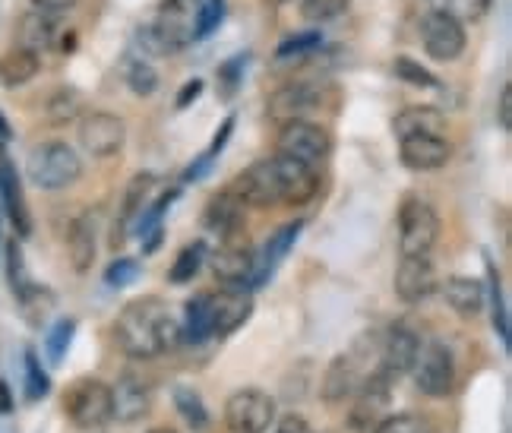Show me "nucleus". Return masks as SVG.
<instances>
[{"instance_id":"f257e3e1","label":"nucleus","mask_w":512,"mask_h":433,"mask_svg":"<svg viewBox=\"0 0 512 433\" xmlns=\"http://www.w3.org/2000/svg\"><path fill=\"white\" fill-rule=\"evenodd\" d=\"M244 206L269 209V206H304L320 190V174L304 162H294L288 155H269L253 162L238 174L231 187Z\"/></svg>"},{"instance_id":"f03ea898","label":"nucleus","mask_w":512,"mask_h":433,"mask_svg":"<svg viewBox=\"0 0 512 433\" xmlns=\"http://www.w3.org/2000/svg\"><path fill=\"white\" fill-rule=\"evenodd\" d=\"M114 339L124 354L136 361L159 358L165 351L181 345V326L171 317V310L162 298H140L130 301L114 320Z\"/></svg>"},{"instance_id":"7ed1b4c3","label":"nucleus","mask_w":512,"mask_h":433,"mask_svg":"<svg viewBox=\"0 0 512 433\" xmlns=\"http://www.w3.org/2000/svg\"><path fill=\"white\" fill-rule=\"evenodd\" d=\"M203 0H162L152 23L140 29V42L149 54L162 57L196 42V16Z\"/></svg>"},{"instance_id":"20e7f679","label":"nucleus","mask_w":512,"mask_h":433,"mask_svg":"<svg viewBox=\"0 0 512 433\" xmlns=\"http://www.w3.org/2000/svg\"><path fill=\"white\" fill-rule=\"evenodd\" d=\"M26 174L38 190H64L83 177V159L70 143L48 140L29 152Z\"/></svg>"},{"instance_id":"39448f33","label":"nucleus","mask_w":512,"mask_h":433,"mask_svg":"<svg viewBox=\"0 0 512 433\" xmlns=\"http://www.w3.org/2000/svg\"><path fill=\"white\" fill-rule=\"evenodd\" d=\"M440 238V215L424 196L408 193L399 206V250L402 257H427Z\"/></svg>"},{"instance_id":"423d86ee","label":"nucleus","mask_w":512,"mask_h":433,"mask_svg":"<svg viewBox=\"0 0 512 433\" xmlns=\"http://www.w3.org/2000/svg\"><path fill=\"white\" fill-rule=\"evenodd\" d=\"M64 411L67 418L80 427V430H98L105 427L114 418V405H111V386L95 380V377H83L76 380L67 396H64Z\"/></svg>"},{"instance_id":"0eeeda50","label":"nucleus","mask_w":512,"mask_h":433,"mask_svg":"<svg viewBox=\"0 0 512 433\" xmlns=\"http://www.w3.org/2000/svg\"><path fill=\"white\" fill-rule=\"evenodd\" d=\"M279 136H275V152L288 155L294 162H304L310 168H317L320 162H326V155L332 152V136L313 121H288L279 124Z\"/></svg>"},{"instance_id":"6e6552de","label":"nucleus","mask_w":512,"mask_h":433,"mask_svg":"<svg viewBox=\"0 0 512 433\" xmlns=\"http://www.w3.org/2000/svg\"><path fill=\"white\" fill-rule=\"evenodd\" d=\"M411 370H415V386L430 399H446L456 389V358H452V351L440 339H430L427 345H421Z\"/></svg>"},{"instance_id":"1a4fd4ad","label":"nucleus","mask_w":512,"mask_h":433,"mask_svg":"<svg viewBox=\"0 0 512 433\" xmlns=\"http://www.w3.org/2000/svg\"><path fill=\"white\" fill-rule=\"evenodd\" d=\"M275 424V399L263 389H238L225 402L228 433H266Z\"/></svg>"},{"instance_id":"9d476101","label":"nucleus","mask_w":512,"mask_h":433,"mask_svg":"<svg viewBox=\"0 0 512 433\" xmlns=\"http://www.w3.org/2000/svg\"><path fill=\"white\" fill-rule=\"evenodd\" d=\"M421 45H424L430 61H440V64L459 61V57L465 54V45H468L465 23H459V19H452L446 13L430 10L421 19Z\"/></svg>"},{"instance_id":"9b49d317","label":"nucleus","mask_w":512,"mask_h":433,"mask_svg":"<svg viewBox=\"0 0 512 433\" xmlns=\"http://www.w3.org/2000/svg\"><path fill=\"white\" fill-rule=\"evenodd\" d=\"M389 399H392V380H386L383 373L373 370L370 377H364L361 386L354 389V405L348 411V427L354 433H370L383 421Z\"/></svg>"},{"instance_id":"f8f14e48","label":"nucleus","mask_w":512,"mask_h":433,"mask_svg":"<svg viewBox=\"0 0 512 433\" xmlns=\"http://www.w3.org/2000/svg\"><path fill=\"white\" fill-rule=\"evenodd\" d=\"M127 140V124L124 117L111 111H92L80 121V146L95 155V159H111L124 149Z\"/></svg>"},{"instance_id":"ddd939ff","label":"nucleus","mask_w":512,"mask_h":433,"mask_svg":"<svg viewBox=\"0 0 512 433\" xmlns=\"http://www.w3.org/2000/svg\"><path fill=\"white\" fill-rule=\"evenodd\" d=\"M418 351H421V339L415 329H408L405 323L389 326L386 339L380 345L377 373H383L392 383H399V377H405V373H411V367H415Z\"/></svg>"},{"instance_id":"4468645a","label":"nucleus","mask_w":512,"mask_h":433,"mask_svg":"<svg viewBox=\"0 0 512 433\" xmlns=\"http://www.w3.org/2000/svg\"><path fill=\"white\" fill-rule=\"evenodd\" d=\"M317 108H320V89L310 83H285L266 98V114L275 124L304 121Z\"/></svg>"},{"instance_id":"2eb2a0df","label":"nucleus","mask_w":512,"mask_h":433,"mask_svg":"<svg viewBox=\"0 0 512 433\" xmlns=\"http://www.w3.org/2000/svg\"><path fill=\"white\" fill-rule=\"evenodd\" d=\"M209 294H212V339L215 336L225 339L250 320L253 313L250 288H222Z\"/></svg>"},{"instance_id":"dca6fc26","label":"nucleus","mask_w":512,"mask_h":433,"mask_svg":"<svg viewBox=\"0 0 512 433\" xmlns=\"http://www.w3.org/2000/svg\"><path fill=\"white\" fill-rule=\"evenodd\" d=\"M304 225H307V222L298 219V222L282 225L279 231L272 234V238L263 244V250L253 257V272H250V285H247V288H260V285H266V282L272 279V272L279 269V263L288 257V250L294 247V241L301 238Z\"/></svg>"},{"instance_id":"f3484780","label":"nucleus","mask_w":512,"mask_h":433,"mask_svg":"<svg viewBox=\"0 0 512 433\" xmlns=\"http://www.w3.org/2000/svg\"><path fill=\"white\" fill-rule=\"evenodd\" d=\"M396 294L405 304H421L437 291V269L430 257H402L396 269Z\"/></svg>"},{"instance_id":"a211bd4d","label":"nucleus","mask_w":512,"mask_h":433,"mask_svg":"<svg viewBox=\"0 0 512 433\" xmlns=\"http://www.w3.org/2000/svg\"><path fill=\"white\" fill-rule=\"evenodd\" d=\"M111 405H114V418L124 424L143 421L152 411V389L143 377L136 373H124L121 380L111 386Z\"/></svg>"},{"instance_id":"6ab92c4d","label":"nucleus","mask_w":512,"mask_h":433,"mask_svg":"<svg viewBox=\"0 0 512 433\" xmlns=\"http://www.w3.org/2000/svg\"><path fill=\"white\" fill-rule=\"evenodd\" d=\"M0 203H4L7 219L13 222L19 238H29V234H32V215H29L26 196H23V181H19L16 165L7 155V149H0Z\"/></svg>"},{"instance_id":"aec40b11","label":"nucleus","mask_w":512,"mask_h":433,"mask_svg":"<svg viewBox=\"0 0 512 433\" xmlns=\"http://www.w3.org/2000/svg\"><path fill=\"white\" fill-rule=\"evenodd\" d=\"M399 159L408 171H437L452 159L446 136H408L399 140Z\"/></svg>"},{"instance_id":"412c9836","label":"nucleus","mask_w":512,"mask_h":433,"mask_svg":"<svg viewBox=\"0 0 512 433\" xmlns=\"http://www.w3.org/2000/svg\"><path fill=\"white\" fill-rule=\"evenodd\" d=\"M203 225L212 234H219L222 241H238V234L244 231V203L238 200V193L234 190L215 193L206 203Z\"/></svg>"},{"instance_id":"4be33fe9","label":"nucleus","mask_w":512,"mask_h":433,"mask_svg":"<svg viewBox=\"0 0 512 433\" xmlns=\"http://www.w3.org/2000/svg\"><path fill=\"white\" fill-rule=\"evenodd\" d=\"M361 364L354 354H336V358L329 361L326 373H323V383H320V392H323V402L326 405H339L345 402L348 396H354V389L361 386Z\"/></svg>"},{"instance_id":"5701e85b","label":"nucleus","mask_w":512,"mask_h":433,"mask_svg":"<svg viewBox=\"0 0 512 433\" xmlns=\"http://www.w3.org/2000/svg\"><path fill=\"white\" fill-rule=\"evenodd\" d=\"M253 257L256 253L244 244L225 241L222 250L212 253V272L225 288H247L250 272H253Z\"/></svg>"},{"instance_id":"b1692460","label":"nucleus","mask_w":512,"mask_h":433,"mask_svg":"<svg viewBox=\"0 0 512 433\" xmlns=\"http://www.w3.org/2000/svg\"><path fill=\"white\" fill-rule=\"evenodd\" d=\"M67 250H70V263L76 272H89L95 263V253H98V212H83L76 215L70 222L67 231Z\"/></svg>"},{"instance_id":"393cba45","label":"nucleus","mask_w":512,"mask_h":433,"mask_svg":"<svg viewBox=\"0 0 512 433\" xmlns=\"http://www.w3.org/2000/svg\"><path fill=\"white\" fill-rule=\"evenodd\" d=\"M57 38H61V23H57L54 13L32 7L23 19H19V48L45 54V51L57 48Z\"/></svg>"},{"instance_id":"a878e982","label":"nucleus","mask_w":512,"mask_h":433,"mask_svg":"<svg viewBox=\"0 0 512 433\" xmlns=\"http://www.w3.org/2000/svg\"><path fill=\"white\" fill-rule=\"evenodd\" d=\"M392 133H396V140H408V136H443L446 114L430 105L405 108L392 117Z\"/></svg>"},{"instance_id":"bb28decb","label":"nucleus","mask_w":512,"mask_h":433,"mask_svg":"<svg viewBox=\"0 0 512 433\" xmlns=\"http://www.w3.org/2000/svg\"><path fill=\"white\" fill-rule=\"evenodd\" d=\"M152 190H155V174H149V171L136 174L133 181H130V187H127V193H124L121 222H117V228H121V231H114V247H117V244H124L127 231H133L136 219H140V212L149 206V196H152Z\"/></svg>"},{"instance_id":"cd10ccee","label":"nucleus","mask_w":512,"mask_h":433,"mask_svg":"<svg viewBox=\"0 0 512 433\" xmlns=\"http://www.w3.org/2000/svg\"><path fill=\"white\" fill-rule=\"evenodd\" d=\"M38 70H42V54H35L29 48H10L7 54H0V86L4 89H19L32 83Z\"/></svg>"},{"instance_id":"c85d7f7f","label":"nucleus","mask_w":512,"mask_h":433,"mask_svg":"<svg viewBox=\"0 0 512 433\" xmlns=\"http://www.w3.org/2000/svg\"><path fill=\"white\" fill-rule=\"evenodd\" d=\"M443 298L459 317H478L484 310V285L468 275H449L443 282Z\"/></svg>"},{"instance_id":"c756f323","label":"nucleus","mask_w":512,"mask_h":433,"mask_svg":"<svg viewBox=\"0 0 512 433\" xmlns=\"http://www.w3.org/2000/svg\"><path fill=\"white\" fill-rule=\"evenodd\" d=\"M181 339L190 342V345H203V342L212 339V294L209 291L196 294V298L187 301Z\"/></svg>"},{"instance_id":"7c9ffc66","label":"nucleus","mask_w":512,"mask_h":433,"mask_svg":"<svg viewBox=\"0 0 512 433\" xmlns=\"http://www.w3.org/2000/svg\"><path fill=\"white\" fill-rule=\"evenodd\" d=\"M4 253H7V260H4L7 285H10V291L16 294L19 301L29 304V301L35 298V294H38V288L32 285L29 272H26V257H23V247H19V241L13 238V241H7Z\"/></svg>"},{"instance_id":"2f4dec72","label":"nucleus","mask_w":512,"mask_h":433,"mask_svg":"<svg viewBox=\"0 0 512 433\" xmlns=\"http://www.w3.org/2000/svg\"><path fill=\"white\" fill-rule=\"evenodd\" d=\"M206 253H209V247L203 241H193V244H187L181 253H177V260H174V266L168 272L171 285H187V282H193L196 272H200L203 263H206Z\"/></svg>"},{"instance_id":"473e14b6","label":"nucleus","mask_w":512,"mask_h":433,"mask_svg":"<svg viewBox=\"0 0 512 433\" xmlns=\"http://www.w3.org/2000/svg\"><path fill=\"white\" fill-rule=\"evenodd\" d=\"M174 405L181 411V418L196 430V433H206L209 430V411L200 399V392L190 389V386H177L174 389Z\"/></svg>"},{"instance_id":"72a5a7b5","label":"nucleus","mask_w":512,"mask_h":433,"mask_svg":"<svg viewBox=\"0 0 512 433\" xmlns=\"http://www.w3.org/2000/svg\"><path fill=\"white\" fill-rule=\"evenodd\" d=\"M80 92L70 89V86H61L57 92H51L48 98V121L51 124H70L80 117Z\"/></svg>"},{"instance_id":"f704fd0d","label":"nucleus","mask_w":512,"mask_h":433,"mask_svg":"<svg viewBox=\"0 0 512 433\" xmlns=\"http://www.w3.org/2000/svg\"><path fill=\"white\" fill-rule=\"evenodd\" d=\"M430 10L437 13H446L452 19H459V23H475L481 19L490 7V0H427Z\"/></svg>"},{"instance_id":"c9c22d12","label":"nucleus","mask_w":512,"mask_h":433,"mask_svg":"<svg viewBox=\"0 0 512 433\" xmlns=\"http://www.w3.org/2000/svg\"><path fill=\"white\" fill-rule=\"evenodd\" d=\"M73 332H76V320L64 317V320H57L48 332V339H45V351H48V361L51 364H61L64 361V354L73 342Z\"/></svg>"},{"instance_id":"e433bc0d","label":"nucleus","mask_w":512,"mask_h":433,"mask_svg":"<svg viewBox=\"0 0 512 433\" xmlns=\"http://www.w3.org/2000/svg\"><path fill=\"white\" fill-rule=\"evenodd\" d=\"M348 10V0H301V16L313 26H323L339 19Z\"/></svg>"},{"instance_id":"4c0bfd02","label":"nucleus","mask_w":512,"mask_h":433,"mask_svg":"<svg viewBox=\"0 0 512 433\" xmlns=\"http://www.w3.org/2000/svg\"><path fill=\"white\" fill-rule=\"evenodd\" d=\"M48 392H51L48 373L42 370V361H38V354L29 348L26 351V399L29 402H42Z\"/></svg>"},{"instance_id":"58836bf2","label":"nucleus","mask_w":512,"mask_h":433,"mask_svg":"<svg viewBox=\"0 0 512 433\" xmlns=\"http://www.w3.org/2000/svg\"><path fill=\"white\" fill-rule=\"evenodd\" d=\"M127 86L136 92V95H152L155 89H159V73H155V67L149 61H133L127 67Z\"/></svg>"},{"instance_id":"ea45409f","label":"nucleus","mask_w":512,"mask_h":433,"mask_svg":"<svg viewBox=\"0 0 512 433\" xmlns=\"http://www.w3.org/2000/svg\"><path fill=\"white\" fill-rule=\"evenodd\" d=\"M490 307H494V329L500 332V339L509 351V313H506V301H503V288H500V275L490 266Z\"/></svg>"},{"instance_id":"a19ab883","label":"nucleus","mask_w":512,"mask_h":433,"mask_svg":"<svg viewBox=\"0 0 512 433\" xmlns=\"http://www.w3.org/2000/svg\"><path fill=\"white\" fill-rule=\"evenodd\" d=\"M320 32H298V35H291V38H285V42L279 45V61H288V57H301V54H310V51H320Z\"/></svg>"},{"instance_id":"79ce46f5","label":"nucleus","mask_w":512,"mask_h":433,"mask_svg":"<svg viewBox=\"0 0 512 433\" xmlns=\"http://www.w3.org/2000/svg\"><path fill=\"white\" fill-rule=\"evenodd\" d=\"M140 279V263L130 257H117L108 269H105V285L108 288H127Z\"/></svg>"},{"instance_id":"37998d69","label":"nucleus","mask_w":512,"mask_h":433,"mask_svg":"<svg viewBox=\"0 0 512 433\" xmlns=\"http://www.w3.org/2000/svg\"><path fill=\"white\" fill-rule=\"evenodd\" d=\"M225 19V0H203L200 16H196V38H209Z\"/></svg>"},{"instance_id":"c03bdc74","label":"nucleus","mask_w":512,"mask_h":433,"mask_svg":"<svg viewBox=\"0 0 512 433\" xmlns=\"http://www.w3.org/2000/svg\"><path fill=\"white\" fill-rule=\"evenodd\" d=\"M396 76H399V80H405V83H411V86H421V89H437L440 86L437 76H433L430 70H424L421 64H415L411 57H399V61H396Z\"/></svg>"},{"instance_id":"a18cd8bd","label":"nucleus","mask_w":512,"mask_h":433,"mask_svg":"<svg viewBox=\"0 0 512 433\" xmlns=\"http://www.w3.org/2000/svg\"><path fill=\"white\" fill-rule=\"evenodd\" d=\"M370 433H424V421L418 415H389L383 418Z\"/></svg>"},{"instance_id":"49530a36","label":"nucleus","mask_w":512,"mask_h":433,"mask_svg":"<svg viewBox=\"0 0 512 433\" xmlns=\"http://www.w3.org/2000/svg\"><path fill=\"white\" fill-rule=\"evenodd\" d=\"M244 64H247V57L241 54V57H234V61H228V64L219 67V83H222V92L225 95H234V89H238V83H241L238 67H244Z\"/></svg>"},{"instance_id":"de8ad7c7","label":"nucleus","mask_w":512,"mask_h":433,"mask_svg":"<svg viewBox=\"0 0 512 433\" xmlns=\"http://www.w3.org/2000/svg\"><path fill=\"white\" fill-rule=\"evenodd\" d=\"M231 130H234V114L231 117H225V124H222V130L215 133V140H212V146L206 149V159H219L222 155V149H225V143H228V136H231Z\"/></svg>"},{"instance_id":"09e8293b","label":"nucleus","mask_w":512,"mask_h":433,"mask_svg":"<svg viewBox=\"0 0 512 433\" xmlns=\"http://www.w3.org/2000/svg\"><path fill=\"white\" fill-rule=\"evenodd\" d=\"M497 111H500V127L503 130H512V86H503Z\"/></svg>"},{"instance_id":"8fccbe9b","label":"nucleus","mask_w":512,"mask_h":433,"mask_svg":"<svg viewBox=\"0 0 512 433\" xmlns=\"http://www.w3.org/2000/svg\"><path fill=\"white\" fill-rule=\"evenodd\" d=\"M80 0H32V7L35 10H45V13H54V16H61L67 10H73Z\"/></svg>"},{"instance_id":"3c124183","label":"nucleus","mask_w":512,"mask_h":433,"mask_svg":"<svg viewBox=\"0 0 512 433\" xmlns=\"http://www.w3.org/2000/svg\"><path fill=\"white\" fill-rule=\"evenodd\" d=\"M275 433H310V427L301 415H285L279 427H275Z\"/></svg>"},{"instance_id":"603ef678","label":"nucleus","mask_w":512,"mask_h":433,"mask_svg":"<svg viewBox=\"0 0 512 433\" xmlns=\"http://www.w3.org/2000/svg\"><path fill=\"white\" fill-rule=\"evenodd\" d=\"M200 92H203V80H190V83H184V89L177 92V108H187Z\"/></svg>"},{"instance_id":"864d4df0","label":"nucleus","mask_w":512,"mask_h":433,"mask_svg":"<svg viewBox=\"0 0 512 433\" xmlns=\"http://www.w3.org/2000/svg\"><path fill=\"white\" fill-rule=\"evenodd\" d=\"M10 411H13V392L7 380H0V415H10Z\"/></svg>"},{"instance_id":"5fc2aeb1","label":"nucleus","mask_w":512,"mask_h":433,"mask_svg":"<svg viewBox=\"0 0 512 433\" xmlns=\"http://www.w3.org/2000/svg\"><path fill=\"white\" fill-rule=\"evenodd\" d=\"M0 140H10V124L4 121V114H0Z\"/></svg>"},{"instance_id":"6e6d98bb","label":"nucleus","mask_w":512,"mask_h":433,"mask_svg":"<svg viewBox=\"0 0 512 433\" xmlns=\"http://www.w3.org/2000/svg\"><path fill=\"white\" fill-rule=\"evenodd\" d=\"M149 433H177V430H171V427H155V430H149Z\"/></svg>"},{"instance_id":"4d7b16f0","label":"nucleus","mask_w":512,"mask_h":433,"mask_svg":"<svg viewBox=\"0 0 512 433\" xmlns=\"http://www.w3.org/2000/svg\"><path fill=\"white\" fill-rule=\"evenodd\" d=\"M279 4H282V0H279Z\"/></svg>"}]
</instances>
